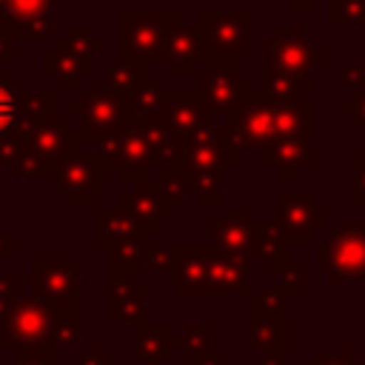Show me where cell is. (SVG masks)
I'll return each instance as SVG.
<instances>
[{"mask_svg":"<svg viewBox=\"0 0 365 365\" xmlns=\"http://www.w3.org/2000/svg\"><path fill=\"white\" fill-rule=\"evenodd\" d=\"M174 265V245L171 242H154L151 248H145V268L148 271H168L171 274Z\"/></svg>","mask_w":365,"mask_h":365,"instance_id":"42","label":"cell"},{"mask_svg":"<svg viewBox=\"0 0 365 365\" xmlns=\"http://www.w3.org/2000/svg\"><path fill=\"white\" fill-rule=\"evenodd\" d=\"M302 365H365L362 359H356L354 356V351H314V356L311 359H305Z\"/></svg>","mask_w":365,"mask_h":365,"instance_id":"44","label":"cell"},{"mask_svg":"<svg viewBox=\"0 0 365 365\" xmlns=\"http://www.w3.org/2000/svg\"><path fill=\"white\" fill-rule=\"evenodd\" d=\"M154 182H157L160 194L165 197V202H168L171 208L185 205V200H188V185H185V177H182L180 168H168V171L154 174Z\"/></svg>","mask_w":365,"mask_h":365,"instance_id":"38","label":"cell"},{"mask_svg":"<svg viewBox=\"0 0 365 365\" xmlns=\"http://www.w3.org/2000/svg\"><path fill=\"white\" fill-rule=\"evenodd\" d=\"M182 23H185L182 9L120 11V63L140 68L160 63L165 37Z\"/></svg>","mask_w":365,"mask_h":365,"instance_id":"2","label":"cell"},{"mask_svg":"<svg viewBox=\"0 0 365 365\" xmlns=\"http://www.w3.org/2000/svg\"><path fill=\"white\" fill-rule=\"evenodd\" d=\"M54 325H57V314L26 297L17 299L3 322V336H0V348L6 351H51V336H54Z\"/></svg>","mask_w":365,"mask_h":365,"instance_id":"8","label":"cell"},{"mask_svg":"<svg viewBox=\"0 0 365 365\" xmlns=\"http://www.w3.org/2000/svg\"><path fill=\"white\" fill-rule=\"evenodd\" d=\"M182 145V160L180 168H202V171H220L225 174L228 168H237V148L231 145V140L225 137V131L211 123L202 125L200 131H194Z\"/></svg>","mask_w":365,"mask_h":365,"instance_id":"16","label":"cell"},{"mask_svg":"<svg viewBox=\"0 0 365 365\" xmlns=\"http://www.w3.org/2000/svg\"><path fill=\"white\" fill-rule=\"evenodd\" d=\"M317 0H288V9L291 11H314Z\"/></svg>","mask_w":365,"mask_h":365,"instance_id":"53","label":"cell"},{"mask_svg":"<svg viewBox=\"0 0 365 365\" xmlns=\"http://www.w3.org/2000/svg\"><path fill=\"white\" fill-rule=\"evenodd\" d=\"M91 237L97 245H120V242H131L137 237H148L145 228L140 225V220L120 208V205H94V222H91Z\"/></svg>","mask_w":365,"mask_h":365,"instance_id":"25","label":"cell"},{"mask_svg":"<svg viewBox=\"0 0 365 365\" xmlns=\"http://www.w3.org/2000/svg\"><path fill=\"white\" fill-rule=\"evenodd\" d=\"M220 128L231 140V145L240 151H265L277 140V125H274V106L262 100L259 91H254L251 100L220 117Z\"/></svg>","mask_w":365,"mask_h":365,"instance_id":"10","label":"cell"},{"mask_svg":"<svg viewBox=\"0 0 365 365\" xmlns=\"http://www.w3.org/2000/svg\"><path fill=\"white\" fill-rule=\"evenodd\" d=\"M362 68H365V60H362Z\"/></svg>","mask_w":365,"mask_h":365,"instance_id":"57","label":"cell"},{"mask_svg":"<svg viewBox=\"0 0 365 365\" xmlns=\"http://www.w3.org/2000/svg\"><path fill=\"white\" fill-rule=\"evenodd\" d=\"M14 282H17L14 271H0V325L6 322L11 305L17 302V297H14Z\"/></svg>","mask_w":365,"mask_h":365,"instance_id":"45","label":"cell"},{"mask_svg":"<svg viewBox=\"0 0 365 365\" xmlns=\"http://www.w3.org/2000/svg\"><path fill=\"white\" fill-rule=\"evenodd\" d=\"M351 165H354L351 202H354V205H365V154H354V157H351Z\"/></svg>","mask_w":365,"mask_h":365,"instance_id":"46","label":"cell"},{"mask_svg":"<svg viewBox=\"0 0 365 365\" xmlns=\"http://www.w3.org/2000/svg\"><path fill=\"white\" fill-rule=\"evenodd\" d=\"M174 365H191V362H185V359H174Z\"/></svg>","mask_w":365,"mask_h":365,"instance_id":"54","label":"cell"},{"mask_svg":"<svg viewBox=\"0 0 365 365\" xmlns=\"http://www.w3.org/2000/svg\"><path fill=\"white\" fill-rule=\"evenodd\" d=\"M240 365H265V362H259V359H257V362H240Z\"/></svg>","mask_w":365,"mask_h":365,"instance_id":"55","label":"cell"},{"mask_svg":"<svg viewBox=\"0 0 365 365\" xmlns=\"http://www.w3.org/2000/svg\"><path fill=\"white\" fill-rule=\"evenodd\" d=\"M66 37H68L83 54H88V57H94L97 51H106V48H108V40L100 37V34L94 31V26H88V23H71V26L66 29Z\"/></svg>","mask_w":365,"mask_h":365,"instance_id":"40","label":"cell"},{"mask_svg":"<svg viewBox=\"0 0 365 365\" xmlns=\"http://www.w3.org/2000/svg\"><path fill=\"white\" fill-rule=\"evenodd\" d=\"M145 237H137L131 242L108 245L106 248V282L117 279H134L137 271H145Z\"/></svg>","mask_w":365,"mask_h":365,"instance_id":"29","label":"cell"},{"mask_svg":"<svg viewBox=\"0 0 365 365\" xmlns=\"http://www.w3.org/2000/svg\"><path fill=\"white\" fill-rule=\"evenodd\" d=\"M194 29H197L202 63L214 68L237 71V57L251 46V14L200 9Z\"/></svg>","mask_w":365,"mask_h":365,"instance_id":"3","label":"cell"},{"mask_svg":"<svg viewBox=\"0 0 365 365\" xmlns=\"http://www.w3.org/2000/svg\"><path fill=\"white\" fill-rule=\"evenodd\" d=\"M262 165H265V168H274V174H277V180H279V182L299 180L308 168H314V165H317L314 143L277 137V140L262 151Z\"/></svg>","mask_w":365,"mask_h":365,"instance_id":"21","label":"cell"},{"mask_svg":"<svg viewBox=\"0 0 365 365\" xmlns=\"http://www.w3.org/2000/svg\"><path fill=\"white\" fill-rule=\"evenodd\" d=\"M177 334L171 322L134 325V362H174Z\"/></svg>","mask_w":365,"mask_h":365,"instance_id":"26","label":"cell"},{"mask_svg":"<svg viewBox=\"0 0 365 365\" xmlns=\"http://www.w3.org/2000/svg\"><path fill=\"white\" fill-rule=\"evenodd\" d=\"M251 297V274L245 262H234V259H222L214 257L211 262V299L220 297Z\"/></svg>","mask_w":365,"mask_h":365,"instance_id":"31","label":"cell"},{"mask_svg":"<svg viewBox=\"0 0 365 365\" xmlns=\"http://www.w3.org/2000/svg\"><path fill=\"white\" fill-rule=\"evenodd\" d=\"M277 277H279L277 291H279L282 299H285V297H299V294H302V262H299V257H291V262H288Z\"/></svg>","mask_w":365,"mask_h":365,"instance_id":"41","label":"cell"},{"mask_svg":"<svg viewBox=\"0 0 365 365\" xmlns=\"http://www.w3.org/2000/svg\"><path fill=\"white\" fill-rule=\"evenodd\" d=\"M274 125H277V137L314 143V137H317V106L311 100H302V103H294V106H274Z\"/></svg>","mask_w":365,"mask_h":365,"instance_id":"28","label":"cell"},{"mask_svg":"<svg viewBox=\"0 0 365 365\" xmlns=\"http://www.w3.org/2000/svg\"><path fill=\"white\" fill-rule=\"evenodd\" d=\"M6 365H54V351H17Z\"/></svg>","mask_w":365,"mask_h":365,"instance_id":"49","label":"cell"},{"mask_svg":"<svg viewBox=\"0 0 365 365\" xmlns=\"http://www.w3.org/2000/svg\"><path fill=\"white\" fill-rule=\"evenodd\" d=\"M211 325L208 322H188L182 328V334L177 336V351H182L185 362H197L200 356H205L211 351Z\"/></svg>","mask_w":365,"mask_h":365,"instance_id":"36","label":"cell"},{"mask_svg":"<svg viewBox=\"0 0 365 365\" xmlns=\"http://www.w3.org/2000/svg\"><path fill=\"white\" fill-rule=\"evenodd\" d=\"M157 120L168 128V134L177 140V143H185L194 131H200L202 125H211V114L205 111L200 94L194 88H171L168 91V100L165 106L160 108Z\"/></svg>","mask_w":365,"mask_h":365,"instance_id":"19","label":"cell"},{"mask_svg":"<svg viewBox=\"0 0 365 365\" xmlns=\"http://www.w3.org/2000/svg\"><path fill=\"white\" fill-rule=\"evenodd\" d=\"M80 268L77 257H31L29 259V297L48 305L54 314L80 311Z\"/></svg>","mask_w":365,"mask_h":365,"instance_id":"6","label":"cell"},{"mask_svg":"<svg viewBox=\"0 0 365 365\" xmlns=\"http://www.w3.org/2000/svg\"><path fill=\"white\" fill-rule=\"evenodd\" d=\"M66 117H77L80 128H86V134L94 140L106 131L125 125V103L117 94H111L108 88L91 83L88 88L80 91L77 100H71L66 106Z\"/></svg>","mask_w":365,"mask_h":365,"instance_id":"14","label":"cell"},{"mask_svg":"<svg viewBox=\"0 0 365 365\" xmlns=\"http://www.w3.org/2000/svg\"><path fill=\"white\" fill-rule=\"evenodd\" d=\"M120 208L131 211L140 220V225L145 228V234L157 231L163 220H171L174 217V208L165 202V197L160 194L157 182L148 180V177L131 182V188L120 194Z\"/></svg>","mask_w":365,"mask_h":365,"instance_id":"22","label":"cell"},{"mask_svg":"<svg viewBox=\"0 0 365 365\" xmlns=\"http://www.w3.org/2000/svg\"><path fill=\"white\" fill-rule=\"evenodd\" d=\"M362 154H365V151H362Z\"/></svg>","mask_w":365,"mask_h":365,"instance_id":"59","label":"cell"},{"mask_svg":"<svg viewBox=\"0 0 365 365\" xmlns=\"http://www.w3.org/2000/svg\"><path fill=\"white\" fill-rule=\"evenodd\" d=\"M160 63H165L174 77H197L200 74L202 51H200V40H197L194 23H182L165 37Z\"/></svg>","mask_w":365,"mask_h":365,"instance_id":"23","label":"cell"},{"mask_svg":"<svg viewBox=\"0 0 365 365\" xmlns=\"http://www.w3.org/2000/svg\"><path fill=\"white\" fill-rule=\"evenodd\" d=\"M214 248L202 242H177L171 265V294L177 299H211Z\"/></svg>","mask_w":365,"mask_h":365,"instance_id":"12","label":"cell"},{"mask_svg":"<svg viewBox=\"0 0 365 365\" xmlns=\"http://www.w3.org/2000/svg\"><path fill=\"white\" fill-rule=\"evenodd\" d=\"M145 77H148V71L145 68H140V66H125V63H111L103 74H94L91 77V83L94 86H103V88H108L111 94H117L123 103L145 83Z\"/></svg>","mask_w":365,"mask_h":365,"instance_id":"32","label":"cell"},{"mask_svg":"<svg viewBox=\"0 0 365 365\" xmlns=\"http://www.w3.org/2000/svg\"><path fill=\"white\" fill-rule=\"evenodd\" d=\"M148 288L137 279H117L108 282L106 297V319L114 325H140L145 317Z\"/></svg>","mask_w":365,"mask_h":365,"instance_id":"24","label":"cell"},{"mask_svg":"<svg viewBox=\"0 0 365 365\" xmlns=\"http://www.w3.org/2000/svg\"><path fill=\"white\" fill-rule=\"evenodd\" d=\"M88 140L86 128L71 125L66 114H51L20 137H0V168H14L23 180H48L57 163L83 151Z\"/></svg>","mask_w":365,"mask_h":365,"instance_id":"1","label":"cell"},{"mask_svg":"<svg viewBox=\"0 0 365 365\" xmlns=\"http://www.w3.org/2000/svg\"><path fill=\"white\" fill-rule=\"evenodd\" d=\"M339 114H345L354 128L365 131V86H359L356 91H351L345 103H339Z\"/></svg>","mask_w":365,"mask_h":365,"instance_id":"43","label":"cell"},{"mask_svg":"<svg viewBox=\"0 0 365 365\" xmlns=\"http://www.w3.org/2000/svg\"><path fill=\"white\" fill-rule=\"evenodd\" d=\"M80 311L71 314H57V325H54V336H51V351H68L80 342Z\"/></svg>","mask_w":365,"mask_h":365,"instance_id":"39","label":"cell"},{"mask_svg":"<svg viewBox=\"0 0 365 365\" xmlns=\"http://www.w3.org/2000/svg\"><path fill=\"white\" fill-rule=\"evenodd\" d=\"M248 345L257 348L265 365L288 362V311H259L248 305Z\"/></svg>","mask_w":365,"mask_h":365,"instance_id":"18","label":"cell"},{"mask_svg":"<svg viewBox=\"0 0 365 365\" xmlns=\"http://www.w3.org/2000/svg\"><path fill=\"white\" fill-rule=\"evenodd\" d=\"M188 185V194H194L197 205L202 208H222V174L220 171H202V168H180Z\"/></svg>","mask_w":365,"mask_h":365,"instance_id":"34","label":"cell"},{"mask_svg":"<svg viewBox=\"0 0 365 365\" xmlns=\"http://www.w3.org/2000/svg\"><path fill=\"white\" fill-rule=\"evenodd\" d=\"M211 248L222 259L251 262L254 259V217L245 205H222L220 217L208 220Z\"/></svg>","mask_w":365,"mask_h":365,"instance_id":"13","label":"cell"},{"mask_svg":"<svg viewBox=\"0 0 365 365\" xmlns=\"http://www.w3.org/2000/svg\"><path fill=\"white\" fill-rule=\"evenodd\" d=\"M314 268L331 285L365 282V220L345 217L328 242H314Z\"/></svg>","mask_w":365,"mask_h":365,"instance_id":"4","label":"cell"},{"mask_svg":"<svg viewBox=\"0 0 365 365\" xmlns=\"http://www.w3.org/2000/svg\"><path fill=\"white\" fill-rule=\"evenodd\" d=\"M328 26H365V0H328Z\"/></svg>","mask_w":365,"mask_h":365,"instance_id":"37","label":"cell"},{"mask_svg":"<svg viewBox=\"0 0 365 365\" xmlns=\"http://www.w3.org/2000/svg\"><path fill=\"white\" fill-rule=\"evenodd\" d=\"M23 97H26V88L17 86V77L9 71H0V137L17 128Z\"/></svg>","mask_w":365,"mask_h":365,"instance_id":"35","label":"cell"},{"mask_svg":"<svg viewBox=\"0 0 365 365\" xmlns=\"http://www.w3.org/2000/svg\"><path fill=\"white\" fill-rule=\"evenodd\" d=\"M68 365H108V351H106V348H94V351H88V354L71 359Z\"/></svg>","mask_w":365,"mask_h":365,"instance_id":"51","label":"cell"},{"mask_svg":"<svg viewBox=\"0 0 365 365\" xmlns=\"http://www.w3.org/2000/svg\"><path fill=\"white\" fill-rule=\"evenodd\" d=\"M168 91L171 88H163L160 80L148 74L145 83L125 100V128H134L137 123H145V120H157L160 108L168 100Z\"/></svg>","mask_w":365,"mask_h":365,"instance_id":"30","label":"cell"},{"mask_svg":"<svg viewBox=\"0 0 365 365\" xmlns=\"http://www.w3.org/2000/svg\"><path fill=\"white\" fill-rule=\"evenodd\" d=\"M302 86L291 77V74H285V71H279V68H274V66H262V88H259V94H262V100L265 103H271V106H294V103H302Z\"/></svg>","mask_w":365,"mask_h":365,"instance_id":"33","label":"cell"},{"mask_svg":"<svg viewBox=\"0 0 365 365\" xmlns=\"http://www.w3.org/2000/svg\"><path fill=\"white\" fill-rule=\"evenodd\" d=\"M51 14L54 0H0V23L17 40L51 37Z\"/></svg>","mask_w":365,"mask_h":365,"instance_id":"20","label":"cell"},{"mask_svg":"<svg viewBox=\"0 0 365 365\" xmlns=\"http://www.w3.org/2000/svg\"><path fill=\"white\" fill-rule=\"evenodd\" d=\"M17 254V234L11 228H6V222L0 220V257L11 259Z\"/></svg>","mask_w":365,"mask_h":365,"instance_id":"50","label":"cell"},{"mask_svg":"<svg viewBox=\"0 0 365 365\" xmlns=\"http://www.w3.org/2000/svg\"><path fill=\"white\" fill-rule=\"evenodd\" d=\"M265 63L291 74L305 91L317 86V68L328 63V51L319 48L299 23H279L271 37L262 40Z\"/></svg>","mask_w":365,"mask_h":365,"instance_id":"5","label":"cell"},{"mask_svg":"<svg viewBox=\"0 0 365 365\" xmlns=\"http://www.w3.org/2000/svg\"><path fill=\"white\" fill-rule=\"evenodd\" d=\"M48 180L54 185V191L60 197H66L68 205L86 208V205H94L97 194L108 191V165L97 154L74 151L57 163V168L51 171Z\"/></svg>","mask_w":365,"mask_h":365,"instance_id":"7","label":"cell"},{"mask_svg":"<svg viewBox=\"0 0 365 365\" xmlns=\"http://www.w3.org/2000/svg\"><path fill=\"white\" fill-rule=\"evenodd\" d=\"M339 80L348 91H356L359 86H365V68L362 63H342L339 66Z\"/></svg>","mask_w":365,"mask_h":365,"instance_id":"47","label":"cell"},{"mask_svg":"<svg viewBox=\"0 0 365 365\" xmlns=\"http://www.w3.org/2000/svg\"><path fill=\"white\" fill-rule=\"evenodd\" d=\"M274 205V222L285 234L288 245H314L328 231V208L314 191H279Z\"/></svg>","mask_w":365,"mask_h":365,"instance_id":"9","label":"cell"},{"mask_svg":"<svg viewBox=\"0 0 365 365\" xmlns=\"http://www.w3.org/2000/svg\"><path fill=\"white\" fill-rule=\"evenodd\" d=\"M17 63V37L0 29V71L11 68Z\"/></svg>","mask_w":365,"mask_h":365,"instance_id":"48","label":"cell"},{"mask_svg":"<svg viewBox=\"0 0 365 365\" xmlns=\"http://www.w3.org/2000/svg\"><path fill=\"white\" fill-rule=\"evenodd\" d=\"M194 91L200 94L205 111L214 120V117H225L228 111H234L237 106L251 100L257 88H251V80L245 74H240V71L208 66L205 71L197 74V88Z\"/></svg>","mask_w":365,"mask_h":365,"instance_id":"15","label":"cell"},{"mask_svg":"<svg viewBox=\"0 0 365 365\" xmlns=\"http://www.w3.org/2000/svg\"><path fill=\"white\" fill-rule=\"evenodd\" d=\"M0 29H3V23H0Z\"/></svg>","mask_w":365,"mask_h":365,"instance_id":"58","label":"cell"},{"mask_svg":"<svg viewBox=\"0 0 365 365\" xmlns=\"http://www.w3.org/2000/svg\"><path fill=\"white\" fill-rule=\"evenodd\" d=\"M40 74L54 80L57 88L74 91L86 80H91L97 71H94V57L83 54L66 34H60L57 43L40 54Z\"/></svg>","mask_w":365,"mask_h":365,"instance_id":"17","label":"cell"},{"mask_svg":"<svg viewBox=\"0 0 365 365\" xmlns=\"http://www.w3.org/2000/svg\"><path fill=\"white\" fill-rule=\"evenodd\" d=\"M91 143H94V154L103 157L108 168H117L120 180L137 182L148 177V140L137 125L106 131Z\"/></svg>","mask_w":365,"mask_h":365,"instance_id":"11","label":"cell"},{"mask_svg":"<svg viewBox=\"0 0 365 365\" xmlns=\"http://www.w3.org/2000/svg\"><path fill=\"white\" fill-rule=\"evenodd\" d=\"M194 365H240V362H234V359H228V354L225 351H220V348H211L205 356H200Z\"/></svg>","mask_w":365,"mask_h":365,"instance_id":"52","label":"cell"},{"mask_svg":"<svg viewBox=\"0 0 365 365\" xmlns=\"http://www.w3.org/2000/svg\"><path fill=\"white\" fill-rule=\"evenodd\" d=\"M291 257H294L291 245L279 231V225L274 220L254 217V259H259L265 271L279 274L291 262Z\"/></svg>","mask_w":365,"mask_h":365,"instance_id":"27","label":"cell"},{"mask_svg":"<svg viewBox=\"0 0 365 365\" xmlns=\"http://www.w3.org/2000/svg\"><path fill=\"white\" fill-rule=\"evenodd\" d=\"M0 336H3V325H0Z\"/></svg>","mask_w":365,"mask_h":365,"instance_id":"56","label":"cell"}]
</instances>
